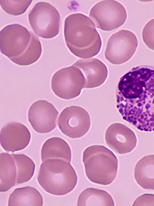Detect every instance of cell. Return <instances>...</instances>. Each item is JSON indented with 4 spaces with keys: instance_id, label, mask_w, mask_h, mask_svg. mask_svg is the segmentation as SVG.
<instances>
[{
    "instance_id": "5b68a950",
    "label": "cell",
    "mask_w": 154,
    "mask_h": 206,
    "mask_svg": "<svg viewBox=\"0 0 154 206\" xmlns=\"http://www.w3.org/2000/svg\"><path fill=\"white\" fill-rule=\"evenodd\" d=\"M29 23L34 32L45 38H53L59 33L60 16L57 9L49 3H36L28 15Z\"/></svg>"
},
{
    "instance_id": "9c48e42d",
    "label": "cell",
    "mask_w": 154,
    "mask_h": 206,
    "mask_svg": "<svg viewBox=\"0 0 154 206\" xmlns=\"http://www.w3.org/2000/svg\"><path fill=\"white\" fill-rule=\"evenodd\" d=\"M32 32L18 24L6 26L0 32V49L9 58L18 56L26 50L29 44Z\"/></svg>"
},
{
    "instance_id": "9a60e30c",
    "label": "cell",
    "mask_w": 154,
    "mask_h": 206,
    "mask_svg": "<svg viewBox=\"0 0 154 206\" xmlns=\"http://www.w3.org/2000/svg\"><path fill=\"white\" fill-rule=\"evenodd\" d=\"M71 151L68 143L63 139L54 137L47 140L41 150L42 162L49 158L60 159L70 162Z\"/></svg>"
},
{
    "instance_id": "ba28073f",
    "label": "cell",
    "mask_w": 154,
    "mask_h": 206,
    "mask_svg": "<svg viewBox=\"0 0 154 206\" xmlns=\"http://www.w3.org/2000/svg\"><path fill=\"white\" fill-rule=\"evenodd\" d=\"M138 45V40L134 34L122 29L113 34L109 38L105 56L112 64H122L131 57Z\"/></svg>"
},
{
    "instance_id": "4fadbf2b",
    "label": "cell",
    "mask_w": 154,
    "mask_h": 206,
    "mask_svg": "<svg viewBox=\"0 0 154 206\" xmlns=\"http://www.w3.org/2000/svg\"><path fill=\"white\" fill-rule=\"evenodd\" d=\"M105 140L107 145L116 153L125 154L135 147L137 139L130 129L119 123H113L106 129Z\"/></svg>"
},
{
    "instance_id": "ac0fdd59",
    "label": "cell",
    "mask_w": 154,
    "mask_h": 206,
    "mask_svg": "<svg viewBox=\"0 0 154 206\" xmlns=\"http://www.w3.org/2000/svg\"><path fill=\"white\" fill-rule=\"evenodd\" d=\"M16 164L11 154L3 152L0 154V192L8 191L17 183Z\"/></svg>"
},
{
    "instance_id": "d6986e66",
    "label": "cell",
    "mask_w": 154,
    "mask_h": 206,
    "mask_svg": "<svg viewBox=\"0 0 154 206\" xmlns=\"http://www.w3.org/2000/svg\"><path fill=\"white\" fill-rule=\"evenodd\" d=\"M78 206H114L111 195L106 191L89 187L79 195L77 201Z\"/></svg>"
},
{
    "instance_id": "8992f818",
    "label": "cell",
    "mask_w": 154,
    "mask_h": 206,
    "mask_svg": "<svg viewBox=\"0 0 154 206\" xmlns=\"http://www.w3.org/2000/svg\"><path fill=\"white\" fill-rule=\"evenodd\" d=\"M85 78L81 70L72 65L62 68L53 75L51 81V89L57 96L68 100L75 98L85 88Z\"/></svg>"
},
{
    "instance_id": "e0dca14e",
    "label": "cell",
    "mask_w": 154,
    "mask_h": 206,
    "mask_svg": "<svg viewBox=\"0 0 154 206\" xmlns=\"http://www.w3.org/2000/svg\"><path fill=\"white\" fill-rule=\"evenodd\" d=\"M134 177L142 188L154 190V155L145 156L138 161L134 168Z\"/></svg>"
},
{
    "instance_id": "277c9868",
    "label": "cell",
    "mask_w": 154,
    "mask_h": 206,
    "mask_svg": "<svg viewBox=\"0 0 154 206\" xmlns=\"http://www.w3.org/2000/svg\"><path fill=\"white\" fill-rule=\"evenodd\" d=\"M82 161L86 176L93 183L107 185L116 177L118 159L111 150L103 146L94 145L87 148L83 153Z\"/></svg>"
},
{
    "instance_id": "603a6c76",
    "label": "cell",
    "mask_w": 154,
    "mask_h": 206,
    "mask_svg": "<svg viewBox=\"0 0 154 206\" xmlns=\"http://www.w3.org/2000/svg\"><path fill=\"white\" fill-rule=\"evenodd\" d=\"M143 42L149 48L154 50V18L145 26L142 31Z\"/></svg>"
},
{
    "instance_id": "7a4b0ae2",
    "label": "cell",
    "mask_w": 154,
    "mask_h": 206,
    "mask_svg": "<svg viewBox=\"0 0 154 206\" xmlns=\"http://www.w3.org/2000/svg\"><path fill=\"white\" fill-rule=\"evenodd\" d=\"M64 33L67 47L77 57L91 58L100 50L102 41L95 25L90 18L83 14L68 16L65 20Z\"/></svg>"
},
{
    "instance_id": "52a82bcc",
    "label": "cell",
    "mask_w": 154,
    "mask_h": 206,
    "mask_svg": "<svg viewBox=\"0 0 154 206\" xmlns=\"http://www.w3.org/2000/svg\"><path fill=\"white\" fill-rule=\"evenodd\" d=\"M89 16L97 28L110 31L124 24L127 14L124 7L119 2L114 0H105L94 6Z\"/></svg>"
},
{
    "instance_id": "6da1fadb",
    "label": "cell",
    "mask_w": 154,
    "mask_h": 206,
    "mask_svg": "<svg viewBox=\"0 0 154 206\" xmlns=\"http://www.w3.org/2000/svg\"><path fill=\"white\" fill-rule=\"evenodd\" d=\"M116 107L123 118L146 131L154 128V67L132 69L120 79Z\"/></svg>"
},
{
    "instance_id": "30bf717a",
    "label": "cell",
    "mask_w": 154,
    "mask_h": 206,
    "mask_svg": "<svg viewBox=\"0 0 154 206\" xmlns=\"http://www.w3.org/2000/svg\"><path fill=\"white\" fill-rule=\"evenodd\" d=\"M90 125L88 112L78 106L64 109L58 120V125L62 132L72 138H80L85 135L88 131Z\"/></svg>"
},
{
    "instance_id": "5bb4252c",
    "label": "cell",
    "mask_w": 154,
    "mask_h": 206,
    "mask_svg": "<svg viewBox=\"0 0 154 206\" xmlns=\"http://www.w3.org/2000/svg\"><path fill=\"white\" fill-rule=\"evenodd\" d=\"M73 65L79 68L84 75L86 81L85 88H92L102 85L108 74L105 64L96 58L80 59Z\"/></svg>"
},
{
    "instance_id": "cb8c5ba5",
    "label": "cell",
    "mask_w": 154,
    "mask_h": 206,
    "mask_svg": "<svg viewBox=\"0 0 154 206\" xmlns=\"http://www.w3.org/2000/svg\"><path fill=\"white\" fill-rule=\"evenodd\" d=\"M133 206H154V194L144 193L138 197Z\"/></svg>"
},
{
    "instance_id": "7402d4cb",
    "label": "cell",
    "mask_w": 154,
    "mask_h": 206,
    "mask_svg": "<svg viewBox=\"0 0 154 206\" xmlns=\"http://www.w3.org/2000/svg\"><path fill=\"white\" fill-rule=\"evenodd\" d=\"M32 0H0L1 6L6 13L11 15H18L24 13Z\"/></svg>"
},
{
    "instance_id": "44dd1931",
    "label": "cell",
    "mask_w": 154,
    "mask_h": 206,
    "mask_svg": "<svg viewBox=\"0 0 154 206\" xmlns=\"http://www.w3.org/2000/svg\"><path fill=\"white\" fill-rule=\"evenodd\" d=\"M15 162L17 171V183L21 184L29 181L33 177L35 164L27 155L23 154H11Z\"/></svg>"
},
{
    "instance_id": "3957f363",
    "label": "cell",
    "mask_w": 154,
    "mask_h": 206,
    "mask_svg": "<svg viewBox=\"0 0 154 206\" xmlns=\"http://www.w3.org/2000/svg\"><path fill=\"white\" fill-rule=\"evenodd\" d=\"M38 182L46 192L56 195H63L75 187L78 177L70 163L60 159H48L40 165Z\"/></svg>"
},
{
    "instance_id": "2e32d148",
    "label": "cell",
    "mask_w": 154,
    "mask_h": 206,
    "mask_svg": "<svg viewBox=\"0 0 154 206\" xmlns=\"http://www.w3.org/2000/svg\"><path fill=\"white\" fill-rule=\"evenodd\" d=\"M43 198L35 188L29 186L16 188L9 197L8 206H42Z\"/></svg>"
},
{
    "instance_id": "8fae6325",
    "label": "cell",
    "mask_w": 154,
    "mask_h": 206,
    "mask_svg": "<svg viewBox=\"0 0 154 206\" xmlns=\"http://www.w3.org/2000/svg\"><path fill=\"white\" fill-rule=\"evenodd\" d=\"M58 114L52 103L45 100H39L29 107L28 119L35 131L40 133H48L56 127Z\"/></svg>"
},
{
    "instance_id": "7c38bea8",
    "label": "cell",
    "mask_w": 154,
    "mask_h": 206,
    "mask_svg": "<svg viewBox=\"0 0 154 206\" xmlns=\"http://www.w3.org/2000/svg\"><path fill=\"white\" fill-rule=\"evenodd\" d=\"M31 138L29 130L20 123L9 122L4 125L1 131V145L8 152H13L24 149L29 145Z\"/></svg>"
},
{
    "instance_id": "ffe728a7",
    "label": "cell",
    "mask_w": 154,
    "mask_h": 206,
    "mask_svg": "<svg viewBox=\"0 0 154 206\" xmlns=\"http://www.w3.org/2000/svg\"><path fill=\"white\" fill-rule=\"evenodd\" d=\"M42 51L38 38L32 32L30 42L24 52L18 56L9 59L18 65L27 66L38 60L41 56Z\"/></svg>"
}]
</instances>
